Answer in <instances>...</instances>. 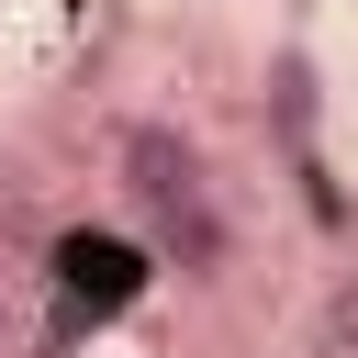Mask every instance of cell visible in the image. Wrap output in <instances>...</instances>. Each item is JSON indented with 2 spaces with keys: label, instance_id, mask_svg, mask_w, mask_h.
<instances>
[{
  "label": "cell",
  "instance_id": "obj_4",
  "mask_svg": "<svg viewBox=\"0 0 358 358\" xmlns=\"http://www.w3.org/2000/svg\"><path fill=\"white\" fill-rule=\"evenodd\" d=\"M324 347H336V358H358V280L324 302Z\"/></svg>",
  "mask_w": 358,
  "mask_h": 358
},
{
  "label": "cell",
  "instance_id": "obj_1",
  "mask_svg": "<svg viewBox=\"0 0 358 358\" xmlns=\"http://www.w3.org/2000/svg\"><path fill=\"white\" fill-rule=\"evenodd\" d=\"M45 291L67 324H112L157 291V246H134L112 224H67V235H45Z\"/></svg>",
  "mask_w": 358,
  "mask_h": 358
},
{
  "label": "cell",
  "instance_id": "obj_3",
  "mask_svg": "<svg viewBox=\"0 0 358 358\" xmlns=\"http://www.w3.org/2000/svg\"><path fill=\"white\" fill-rule=\"evenodd\" d=\"M145 246H157V280H190V291H201V280H224V268L246 257V235H235V213H224L213 190H201V201H179V213H157V224H145Z\"/></svg>",
  "mask_w": 358,
  "mask_h": 358
},
{
  "label": "cell",
  "instance_id": "obj_5",
  "mask_svg": "<svg viewBox=\"0 0 358 358\" xmlns=\"http://www.w3.org/2000/svg\"><path fill=\"white\" fill-rule=\"evenodd\" d=\"M0 347H11V324H0Z\"/></svg>",
  "mask_w": 358,
  "mask_h": 358
},
{
  "label": "cell",
  "instance_id": "obj_2",
  "mask_svg": "<svg viewBox=\"0 0 358 358\" xmlns=\"http://www.w3.org/2000/svg\"><path fill=\"white\" fill-rule=\"evenodd\" d=\"M112 190H123L134 224H157V213H179V201L213 190V157H201V134L179 112H123L112 123Z\"/></svg>",
  "mask_w": 358,
  "mask_h": 358
}]
</instances>
